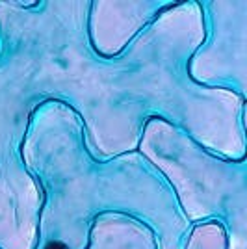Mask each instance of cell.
Instances as JSON below:
<instances>
[{"label":"cell","mask_w":247,"mask_h":249,"mask_svg":"<svg viewBox=\"0 0 247 249\" xmlns=\"http://www.w3.org/2000/svg\"><path fill=\"white\" fill-rule=\"evenodd\" d=\"M47 249H67L63 244H60V242H52V244H49L47 246Z\"/></svg>","instance_id":"6da1fadb"}]
</instances>
